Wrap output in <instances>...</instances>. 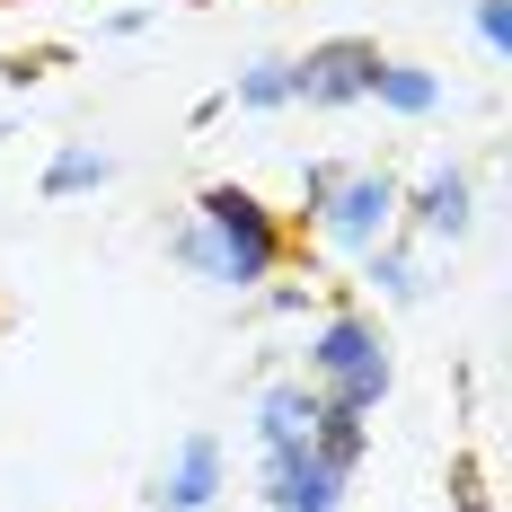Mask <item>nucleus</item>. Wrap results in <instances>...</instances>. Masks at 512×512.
Segmentation results:
<instances>
[{
	"instance_id": "obj_1",
	"label": "nucleus",
	"mask_w": 512,
	"mask_h": 512,
	"mask_svg": "<svg viewBox=\"0 0 512 512\" xmlns=\"http://www.w3.org/2000/svg\"><path fill=\"white\" fill-rule=\"evenodd\" d=\"M168 265H186L195 283H212V292H265L283 265H292V221L265 204L256 186H239V177H212L204 195H195V212L168 230Z\"/></svg>"
},
{
	"instance_id": "obj_2",
	"label": "nucleus",
	"mask_w": 512,
	"mask_h": 512,
	"mask_svg": "<svg viewBox=\"0 0 512 512\" xmlns=\"http://www.w3.org/2000/svg\"><path fill=\"white\" fill-rule=\"evenodd\" d=\"M301 380L327 398V407H354V415H380V398L398 389V354H389V327L371 309L336 301L301 345Z\"/></svg>"
},
{
	"instance_id": "obj_3",
	"label": "nucleus",
	"mask_w": 512,
	"mask_h": 512,
	"mask_svg": "<svg viewBox=\"0 0 512 512\" xmlns=\"http://www.w3.org/2000/svg\"><path fill=\"white\" fill-rule=\"evenodd\" d=\"M398 177L389 168H336V159H309L301 168V230H318L336 256H362L398 230Z\"/></svg>"
},
{
	"instance_id": "obj_4",
	"label": "nucleus",
	"mask_w": 512,
	"mask_h": 512,
	"mask_svg": "<svg viewBox=\"0 0 512 512\" xmlns=\"http://www.w3.org/2000/svg\"><path fill=\"white\" fill-rule=\"evenodd\" d=\"M371 71H380V45L371 36H318L309 53H292V106H362L371 98Z\"/></svg>"
},
{
	"instance_id": "obj_5",
	"label": "nucleus",
	"mask_w": 512,
	"mask_h": 512,
	"mask_svg": "<svg viewBox=\"0 0 512 512\" xmlns=\"http://www.w3.org/2000/svg\"><path fill=\"white\" fill-rule=\"evenodd\" d=\"M221 495H230V451H221V433L195 424V433L168 442V460L151 468V495L142 504L151 512H212Z\"/></svg>"
},
{
	"instance_id": "obj_6",
	"label": "nucleus",
	"mask_w": 512,
	"mask_h": 512,
	"mask_svg": "<svg viewBox=\"0 0 512 512\" xmlns=\"http://www.w3.org/2000/svg\"><path fill=\"white\" fill-rule=\"evenodd\" d=\"M398 230H407L415 248H460L468 230H477V177H468L460 159H442L433 177H415L407 195H398Z\"/></svg>"
},
{
	"instance_id": "obj_7",
	"label": "nucleus",
	"mask_w": 512,
	"mask_h": 512,
	"mask_svg": "<svg viewBox=\"0 0 512 512\" xmlns=\"http://www.w3.org/2000/svg\"><path fill=\"white\" fill-rule=\"evenodd\" d=\"M354 468H336L318 442L309 451H256V504L265 512H345Z\"/></svg>"
},
{
	"instance_id": "obj_8",
	"label": "nucleus",
	"mask_w": 512,
	"mask_h": 512,
	"mask_svg": "<svg viewBox=\"0 0 512 512\" xmlns=\"http://www.w3.org/2000/svg\"><path fill=\"white\" fill-rule=\"evenodd\" d=\"M318 415H327V398L309 380H265V398H256V451H309Z\"/></svg>"
},
{
	"instance_id": "obj_9",
	"label": "nucleus",
	"mask_w": 512,
	"mask_h": 512,
	"mask_svg": "<svg viewBox=\"0 0 512 512\" xmlns=\"http://www.w3.org/2000/svg\"><path fill=\"white\" fill-rule=\"evenodd\" d=\"M362 106H380V115H398V124H424V115H442V71H424V62H407V53H380Z\"/></svg>"
},
{
	"instance_id": "obj_10",
	"label": "nucleus",
	"mask_w": 512,
	"mask_h": 512,
	"mask_svg": "<svg viewBox=\"0 0 512 512\" xmlns=\"http://www.w3.org/2000/svg\"><path fill=\"white\" fill-rule=\"evenodd\" d=\"M354 265H362V283H371L389 309H415L424 292H433V274H424V248H415L407 230H389V239H380V248H362Z\"/></svg>"
},
{
	"instance_id": "obj_11",
	"label": "nucleus",
	"mask_w": 512,
	"mask_h": 512,
	"mask_svg": "<svg viewBox=\"0 0 512 512\" xmlns=\"http://www.w3.org/2000/svg\"><path fill=\"white\" fill-rule=\"evenodd\" d=\"M106 186H115V151H98V142H62V151L45 159V177H36V195H45V204L106 195Z\"/></svg>"
},
{
	"instance_id": "obj_12",
	"label": "nucleus",
	"mask_w": 512,
	"mask_h": 512,
	"mask_svg": "<svg viewBox=\"0 0 512 512\" xmlns=\"http://www.w3.org/2000/svg\"><path fill=\"white\" fill-rule=\"evenodd\" d=\"M230 106L239 115H283L292 106V53H256L230 71Z\"/></svg>"
},
{
	"instance_id": "obj_13",
	"label": "nucleus",
	"mask_w": 512,
	"mask_h": 512,
	"mask_svg": "<svg viewBox=\"0 0 512 512\" xmlns=\"http://www.w3.org/2000/svg\"><path fill=\"white\" fill-rule=\"evenodd\" d=\"M468 27H477V45H486V53H512V0H477Z\"/></svg>"
},
{
	"instance_id": "obj_14",
	"label": "nucleus",
	"mask_w": 512,
	"mask_h": 512,
	"mask_svg": "<svg viewBox=\"0 0 512 512\" xmlns=\"http://www.w3.org/2000/svg\"><path fill=\"white\" fill-rule=\"evenodd\" d=\"M451 512H495V495H486V477H477V468H460V486H451Z\"/></svg>"
},
{
	"instance_id": "obj_15",
	"label": "nucleus",
	"mask_w": 512,
	"mask_h": 512,
	"mask_svg": "<svg viewBox=\"0 0 512 512\" xmlns=\"http://www.w3.org/2000/svg\"><path fill=\"white\" fill-rule=\"evenodd\" d=\"M133 9H151V0H133ZM186 9H221V0H186Z\"/></svg>"
},
{
	"instance_id": "obj_16",
	"label": "nucleus",
	"mask_w": 512,
	"mask_h": 512,
	"mask_svg": "<svg viewBox=\"0 0 512 512\" xmlns=\"http://www.w3.org/2000/svg\"><path fill=\"white\" fill-rule=\"evenodd\" d=\"M0 142H9V124H0Z\"/></svg>"
}]
</instances>
